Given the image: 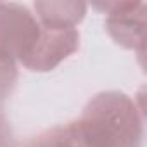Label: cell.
I'll list each match as a JSON object with an SVG mask.
<instances>
[{
	"label": "cell",
	"instance_id": "1",
	"mask_svg": "<svg viewBox=\"0 0 147 147\" xmlns=\"http://www.w3.org/2000/svg\"><path fill=\"white\" fill-rule=\"evenodd\" d=\"M61 133L66 147H142L144 116L131 97L107 90L94 95Z\"/></svg>",
	"mask_w": 147,
	"mask_h": 147
},
{
	"label": "cell",
	"instance_id": "7",
	"mask_svg": "<svg viewBox=\"0 0 147 147\" xmlns=\"http://www.w3.org/2000/svg\"><path fill=\"white\" fill-rule=\"evenodd\" d=\"M21 147H66V144L62 140L61 126H57V128L47 130V131L33 137L31 140H28Z\"/></svg>",
	"mask_w": 147,
	"mask_h": 147
},
{
	"label": "cell",
	"instance_id": "2",
	"mask_svg": "<svg viewBox=\"0 0 147 147\" xmlns=\"http://www.w3.org/2000/svg\"><path fill=\"white\" fill-rule=\"evenodd\" d=\"M40 36L38 19L21 4L0 2V59L23 61Z\"/></svg>",
	"mask_w": 147,
	"mask_h": 147
},
{
	"label": "cell",
	"instance_id": "6",
	"mask_svg": "<svg viewBox=\"0 0 147 147\" xmlns=\"http://www.w3.org/2000/svg\"><path fill=\"white\" fill-rule=\"evenodd\" d=\"M18 82V67L16 62L12 61H5V59H0V102L5 100Z\"/></svg>",
	"mask_w": 147,
	"mask_h": 147
},
{
	"label": "cell",
	"instance_id": "5",
	"mask_svg": "<svg viewBox=\"0 0 147 147\" xmlns=\"http://www.w3.org/2000/svg\"><path fill=\"white\" fill-rule=\"evenodd\" d=\"M35 11L40 24L76 26L83 21L87 4L83 2H35Z\"/></svg>",
	"mask_w": 147,
	"mask_h": 147
},
{
	"label": "cell",
	"instance_id": "8",
	"mask_svg": "<svg viewBox=\"0 0 147 147\" xmlns=\"http://www.w3.org/2000/svg\"><path fill=\"white\" fill-rule=\"evenodd\" d=\"M0 147H14V135L12 128L0 109Z\"/></svg>",
	"mask_w": 147,
	"mask_h": 147
},
{
	"label": "cell",
	"instance_id": "4",
	"mask_svg": "<svg viewBox=\"0 0 147 147\" xmlns=\"http://www.w3.org/2000/svg\"><path fill=\"white\" fill-rule=\"evenodd\" d=\"M95 7L104 9L107 14L106 30L109 36L123 49L137 50L138 55H144L147 5L144 2H109Z\"/></svg>",
	"mask_w": 147,
	"mask_h": 147
},
{
	"label": "cell",
	"instance_id": "3",
	"mask_svg": "<svg viewBox=\"0 0 147 147\" xmlns=\"http://www.w3.org/2000/svg\"><path fill=\"white\" fill-rule=\"evenodd\" d=\"M78 47L80 33L75 26L40 24V36L21 64L30 71L47 73L75 54Z\"/></svg>",
	"mask_w": 147,
	"mask_h": 147
}]
</instances>
